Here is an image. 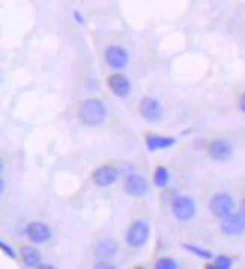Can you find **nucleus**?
<instances>
[{
  "label": "nucleus",
  "mask_w": 245,
  "mask_h": 269,
  "mask_svg": "<svg viewBox=\"0 0 245 269\" xmlns=\"http://www.w3.org/2000/svg\"><path fill=\"white\" fill-rule=\"evenodd\" d=\"M150 238V224L144 220H136L132 223V226L127 229L126 233V241L130 247L139 248L146 244Z\"/></svg>",
  "instance_id": "f03ea898"
},
{
  "label": "nucleus",
  "mask_w": 245,
  "mask_h": 269,
  "mask_svg": "<svg viewBox=\"0 0 245 269\" xmlns=\"http://www.w3.org/2000/svg\"><path fill=\"white\" fill-rule=\"evenodd\" d=\"M124 190L127 194L133 197H140L148 193V182L142 175L132 174L124 181Z\"/></svg>",
  "instance_id": "1a4fd4ad"
},
{
  "label": "nucleus",
  "mask_w": 245,
  "mask_h": 269,
  "mask_svg": "<svg viewBox=\"0 0 245 269\" xmlns=\"http://www.w3.org/2000/svg\"><path fill=\"white\" fill-rule=\"evenodd\" d=\"M240 109L245 114V93L241 96V99H240Z\"/></svg>",
  "instance_id": "5701e85b"
},
{
  "label": "nucleus",
  "mask_w": 245,
  "mask_h": 269,
  "mask_svg": "<svg viewBox=\"0 0 245 269\" xmlns=\"http://www.w3.org/2000/svg\"><path fill=\"white\" fill-rule=\"evenodd\" d=\"M105 59H106V63L112 69H117V71L126 68V65L128 63V54H127V51L122 47H118V45H111L105 51Z\"/></svg>",
  "instance_id": "6e6552de"
},
{
  "label": "nucleus",
  "mask_w": 245,
  "mask_h": 269,
  "mask_svg": "<svg viewBox=\"0 0 245 269\" xmlns=\"http://www.w3.org/2000/svg\"><path fill=\"white\" fill-rule=\"evenodd\" d=\"M208 153H210L211 159H214L217 162H224V160L230 159L234 148H232L230 142H228L224 139H217V141H212L210 144Z\"/></svg>",
  "instance_id": "9d476101"
},
{
  "label": "nucleus",
  "mask_w": 245,
  "mask_h": 269,
  "mask_svg": "<svg viewBox=\"0 0 245 269\" xmlns=\"http://www.w3.org/2000/svg\"><path fill=\"white\" fill-rule=\"evenodd\" d=\"M74 18L76 20V23H78V24H84V17H82L78 11H75V12H74Z\"/></svg>",
  "instance_id": "412c9836"
},
{
  "label": "nucleus",
  "mask_w": 245,
  "mask_h": 269,
  "mask_svg": "<svg viewBox=\"0 0 245 269\" xmlns=\"http://www.w3.org/2000/svg\"><path fill=\"white\" fill-rule=\"evenodd\" d=\"M21 259H22V263L28 268H39V265L42 262L40 253L38 250H34L33 247H22Z\"/></svg>",
  "instance_id": "2eb2a0df"
},
{
  "label": "nucleus",
  "mask_w": 245,
  "mask_h": 269,
  "mask_svg": "<svg viewBox=\"0 0 245 269\" xmlns=\"http://www.w3.org/2000/svg\"><path fill=\"white\" fill-rule=\"evenodd\" d=\"M0 247H2V250H3V253H4L6 256H9V257H12V259H15V257H16V254H15L14 248H12L10 245H8L4 241H2V242H0Z\"/></svg>",
  "instance_id": "aec40b11"
},
{
  "label": "nucleus",
  "mask_w": 245,
  "mask_h": 269,
  "mask_svg": "<svg viewBox=\"0 0 245 269\" xmlns=\"http://www.w3.org/2000/svg\"><path fill=\"white\" fill-rule=\"evenodd\" d=\"M156 268L157 269H175L178 268L176 262L170 257H162L156 262Z\"/></svg>",
  "instance_id": "6ab92c4d"
},
{
  "label": "nucleus",
  "mask_w": 245,
  "mask_h": 269,
  "mask_svg": "<svg viewBox=\"0 0 245 269\" xmlns=\"http://www.w3.org/2000/svg\"><path fill=\"white\" fill-rule=\"evenodd\" d=\"M118 179V171L114 166H102L93 172V182L98 187H110Z\"/></svg>",
  "instance_id": "9b49d317"
},
{
  "label": "nucleus",
  "mask_w": 245,
  "mask_h": 269,
  "mask_svg": "<svg viewBox=\"0 0 245 269\" xmlns=\"http://www.w3.org/2000/svg\"><path fill=\"white\" fill-rule=\"evenodd\" d=\"M146 142V148L150 151H157V150H164L169 147L175 145V138L170 136H160V135H150L145 139Z\"/></svg>",
  "instance_id": "4468645a"
},
{
  "label": "nucleus",
  "mask_w": 245,
  "mask_h": 269,
  "mask_svg": "<svg viewBox=\"0 0 245 269\" xmlns=\"http://www.w3.org/2000/svg\"><path fill=\"white\" fill-rule=\"evenodd\" d=\"M139 112H140L142 118L150 121V123L160 121L162 117H163V108H162L160 102L152 99V97H145V99L140 100Z\"/></svg>",
  "instance_id": "39448f33"
},
{
  "label": "nucleus",
  "mask_w": 245,
  "mask_h": 269,
  "mask_svg": "<svg viewBox=\"0 0 245 269\" xmlns=\"http://www.w3.org/2000/svg\"><path fill=\"white\" fill-rule=\"evenodd\" d=\"M208 268H217V269H229L232 268V259L228 256H217L214 260V265H210Z\"/></svg>",
  "instance_id": "a211bd4d"
},
{
  "label": "nucleus",
  "mask_w": 245,
  "mask_h": 269,
  "mask_svg": "<svg viewBox=\"0 0 245 269\" xmlns=\"http://www.w3.org/2000/svg\"><path fill=\"white\" fill-rule=\"evenodd\" d=\"M210 209L218 218L228 217L229 214H232V209H234L232 196L228 193H217L216 196H212V199L210 202Z\"/></svg>",
  "instance_id": "20e7f679"
},
{
  "label": "nucleus",
  "mask_w": 245,
  "mask_h": 269,
  "mask_svg": "<svg viewBox=\"0 0 245 269\" xmlns=\"http://www.w3.org/2000/svg\"><path fill=\"white\" fill-rule=\"evenodd\" d=\"M108 87L118 97H126L130 93L128 78L126 75H122V74H112L108 78Z\"/></svg>",
  "instance_id": "f8f14e48"
},
{
  "label": "nucleus",
  "mask_w": 245,
  "mask_h": 269,
  "mask_svg": "<svg viewBox=\"0 0 245 269\" xmlns=\"http://www.w3.org/2000/svg\"><path fill=\"white\" fill-rule=\"evenodd\" d=\"M26 235L34 244H44L51 239V229L42 221H32L26 227Z\"/></svg>",
  "instance_id": "423d86ee"
},
{
  "label": "nucleus",
  "mask_w": 245,
  "mask_h": 269,
  "mask_svg": "<svg viewBox=\"0 0 245 269\" xmlns=\"http://www.w3.org/2000/svg\"><path fill=\"white\" fill-rule=\"evenodd\" d=\"M172 212L178 220L187 221L194 217L196 205H194L193 199H190L188 196H176L172 200Z\"/></svg>",
  "instance_id": "7ed1b4c3"
},
{
  "label": "nucleus",
  "mask_w": 245,
  "mask_h": 269,
  "mask_svg": "<svg viewBox=\"0 0 245 269\" xmlns=\"http://www.w3.org/2000/svg\"><path fill=\"white\" fill-rule=\"evenodd\" d=\"M117 250H118V244L111 239V238H106L104 241H100L96 248H94V254L102 259V260H108L111 257H114L117 254Z\"/></svg>",
  "instance_id": "ddd939ff"
},
{
  "label": "nucleus",
  "mask_w": 245,
  "mask_h": 269,
  "mask_svg": "<svg viewBox=\"0 0 245 269\" xmlns=\"http://www.w3.org/2000/svg\"><path fill=\"white\" fill-rule=\"evenodd\" d=\"M80 118L88 126H98L106 118V108L99 99H87L80 108Z\"/></svg>",
  "instance_id": "f257e3e1"
},
{
  "label": "nucleus",
  "mask_w": 245,
  "mask_h": 269,
  "mask_svg": "<svg viewBox=\"0 0 245 269\" xmlns=\"http://www.w3.org/2000/svg\"><path fill=\"white\" fill-rule=\"evenodd\" d=\"M245 230V217L240 214H229L228 217L222 218V232L224 235H241Z\"/></svg>",
  "instance_id": "0eeeda50"
},
{
  "label": "nucleus",
  "mask_w": 245,
  "mask_h": 269,
  "mask_svg": "<svg viewBox=\"0 0 245 269\" xmlns=\"http://www.w3.org/2000/svg\"><path fill=\"white\" fill-rule=\"evenodd\" d=\"M241 214L245 217V199L241 202Z\"/></svg>",
  "instance_id": "b1692460"
},
{
  "label": "nucleus",
  "mask_w": 245,
  "mask_h": 269,
  "mask_svg": "<svg viewBox=\"0 0 245 269\" xmlns=\"http://www.w3.org/2000/svg\"><path fill=\"white\" fill-rule=\"evenodd\" d=\"M182 247H184L187 251H190V253L196 254V256H198V257H200V259H205V260H210V259H212V254H211L208 250H205V248L196 247V245H193V244H184Z\"/></svg>",
  "instance_id": "f3484780"
},
{
  "label": "nucleus",
  "mask_w": 245,
  "mask_h": 269,
  "mask_svg": "<svg viewBox=\"0 0 245 269\" xmlns=\"http://www.w3.org/2000/svg\"><path fill=\"white\" fill-rule=\"evenodd\" d=\"M169 181V172L164 166H158L154 172V184L157 187H166Z\"/></svg>",
  "instance_id": "dca6fc26"
},
{
  "label": "nucleus",
  "mask_w": 245,
  "mask_h": 269,
  "mask_svg": "<svg viewBox=\"0 0 245 269\" xmlns=\"http://www.w3.org/2000/svg\"><path fill=\"white\" fill-rule=\"evenodd\" d=\"M96 268H108V269H116L117 266H114V265H111V263H105V262H102V263H98L96 265Z\"/></svg>",
  "instance_id": "4be33fe9"
}]
</instances>
